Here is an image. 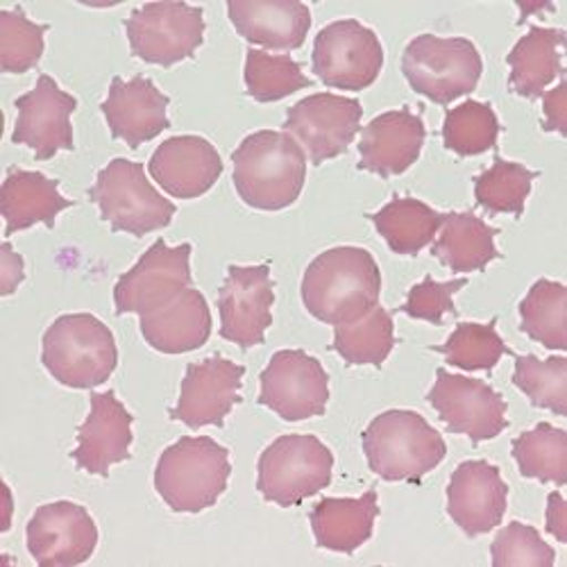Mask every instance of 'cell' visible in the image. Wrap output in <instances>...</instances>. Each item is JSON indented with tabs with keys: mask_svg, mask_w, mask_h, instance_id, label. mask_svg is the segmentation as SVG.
Instances as JSON below:
<instances>
[{
	"mask_svg": "<svg viewBox=\"0 0 567 567\" xmlns=\"http://www.w3.org/2000/svg\"><path fill=\"white\" fill-rule=\"evenodd\" d=\"M382 272L374 257L354 246L318 255L302 277L307 311L327 324H348L363 318L380 302Z\"/></svg>",
	"mask_w": 567,
	"mask_h": 567,
	"instance_id": "1",
	"label": "cell"
},
{
	"mask_svg": "<svg viewBox=\"0 0 567 567\" xmlns=\"http://www.w3.org/2000/svg\"><path fill=\"white\" fill-rule=\"evenodd\" d=\"M234 186L241 200L261 212L291 207L305 188L307 155L287 132L261 130L231 153Z\"/></svg>",
	"mask_w": 567,
	"mask_h": 567,
	"instance_id": "2",
	"label": "cell"
},
{
	"mask_svg": "<svg viewBox=\"0 0 567 567\" xmlns=\"http://www.w3.org/2000/svg\"><path fill=\"white\" fill-rule=\"evenodd\" d=\"M361 441L370 470L384 482H420L447 454L443 436L420 413L406 409L377 415Z\"/></svg>",
	"mask_w": 567,
	"mask_h": 567,
	"instance_id": "3",
	"label": "cell"
},
{
	"mask_svg": "<svg viewBox=\"0 0 567 567\" xmlns=\"http://www.w3.org/2000/svg\"><path fill=\"white\" fill-rule=\"evenodd\" d=\"M41 361L69 389H96L118 365L112 329L91 313L60 316L43 334Z\"/></svg>",
	"mask_w": 567,
	"mask_h": 567,
	"instance_id": "4",
	"label": "cell"
},
{
	"mask_svg": "<svg viewBox=\"0 0 567 567\" xmlns=\"http://www.w3.org/2000/svg\"><path fill=\"white\" fill-rule=\"evenodd\" d=\"M227 447L209 436H184L166 447L155 467V488L175 513H203L227 491Z\"/></svg>",
	"mask_w": 567,
	"mask_h": 567,
	"instance_id": "5",
	"label": "cell"
},
{
	"mask_svg": "<svg viewBox=\"0 0 567 567\" xmlns=\"http://www.w3.org/2000/svg\"><path fill=\"white\" fill-rule=\"evenodd\" d=\"M402 73L411 89L436 105H450L477 89L484 62L465 37H415L402 55Z\"/></svg>",
	"mask_w": 567,
	"mask_h": 567,
	"instance_id": "6",
	"label": "cell"
},
{
	"mask_svg": "<svg viewBox=\"0 0 567 567\" xmlns=\"http://www.w3.org/2000/svg\"><path fill=\"white\" fill-rule=\"evenodd\" d=\"M334 454L311 434H287L259 456L257 491L277 506H298L332 484Z\"/></svg>",
	"mask_w": 567,
	"mask_h": 567,
	"instance_id": "7",
	"label": "cell"
},
{
	"mask_svg": "<svg viewBox=\"0 0 567 567\" xmlns=\"http://www.w3.org/2000/svg\"><path fill=\"white\" fill-rule=\"evenodd\" d=\"M89 198L114 231L146 236L171 225L177 207L166 200L146 177L144 164L112 159L89 188Z\"/></svg>",
	"mask_w": 567,
	"mask_h": 567,
	"instance_id": "8",
	"label": "cell"
},
{
	"mask_svg": "<svg viewBox=\"0 0 567 567\" xmlns=\"http://www.w3.org/2000/svg\"><path fill=\"white\" fill-rule=\"evenodd\" d=\"M125 32L132 55L168 69L203 45L205 12L186 3H146L125 19Z\"/></svg>",
	"mask_w": 567,
	"mask_h": 567,
	"instance_id": "9",
	"label": "cell"
},
{
	"mask_svg": "<svg viewBox=\"0 0 567 567\" xmlns=\"http://www.w3.org/2000/svg\"><path fill=\"white\" fill-rule=\"evenodd\" d=\"M311 66L316 78L327 86L363 91L382 73V41L374 30L357 19L334 21L318 32Z\"/></svg>",
	"mask_w": 567,
	"mask_h": 567,
	"instance_id": "10",
	"label": "cell"
},
{
	"mask_svg": "<svg viewBox=\"0 0 567 567\" xmlns=\"http://www.w3.org/2000/svg\"><path fill=\"white\" fill-rule=\"evenodd\" d=\"M192 244L177 248L155 241L114 287L116 313H153L192 287Z\"/></svg>",
	"mask_w": 567,
	"mask_h": 567,
	"instance_id": "11",
	"label": "cell"
},
{
	"mask_svg": "<svg viewBox=\"0 0 567 567\" xmlns=\"http://www.w3.org/2000/svg\"><path fill=\"white\" fill-rule=\"evenodd\" d=\"M329 402V374L305 350H279L261 372L259 404L287 422L322 415Z\"/></svg>",
	"mask_w": 567,
	"mask_h": 567,
	"instance_id": "12",
	"label": "cell"
},
{
	"mask_svg": "<svg viewBox=\"0 0 567 567\" xmlns=\"http://www.w3.org/2000/svg\"><path fill=\"white\" fill-rule=\"evenodd\" d=\"M363 107L357 99L313 93L287 112L284 132L291 134L313 166L343 155L361 130Z\"/></svg>",
	"mask_w": 567,
	"mask_h": 567,
	"instance_id": "13",
	"label": "cell"
},
{
	"mask_svg": "<svg viewBox=\"0 0 567 567\" xmlns=\"http://www.w3.org/2000/svg\"><path fill=\"white\" fill-rule=\"evenodd\" d=\"M427 400L445 422L447 432L463 434L472 443L491 441L508 427L504 398L482 380L439 368Z\"/></svg>",
	"mask_w": 567,
	"mask_h": 567,
	"instance_id": "14",
	"label": "cell"
},
{
	"mask_svg": "<svg viewBox=\"0 0 567 567\" xmlns=\"http://www.w3.org/2000/svg\"><path fill=\"white\" fill-rule=\"evenodd\" d=\"M275 287L270 266H229L218 293L220 337L244 350L261 346L272 324Z\"/></svg>",
	"mask_w": 567,
	"mask_h": 567,
	"instance_id": "15",
	"label": "cell"
},
{
	"mask_svg": "<svg viewBox=\"0 0 567 567\" xmlns=\"http://www.w3.org/2000/svg\"><path fill=\"white\" fill-rule=\"evenodd\" d=\"M28 551L41 567H73L86 563L99 545L91 513L75 502L43 504L30 517Z\"/></svg>",
	"mask_w": 567,
	"mask_h": 567,
	"instance_id": "16",
	"label": "cell"
},
{
	"mask_svg": "<svg viewBox=\"0 0 567 567\" xmlns=\"http://www.w3.org/2000/svg\"><path fill=\"white\" fill-rule=\"evenodd\" d=\"M17 125L12 141L34 151L37 162L53 159L60 151H73L71 114L78 101L62 91L51 75H39L32 91L17 99Z\"/></svg>",
	"mask_w": 567,
	"mask_h": 567,
	"instance_id": "17",
	"label": "cell"
},
{
	"mask_svg": "<svg viewBox=\"0 0 567 567\" xmlns=\"http://www.w3.org/2000/svg\"><path fill=\"white\" fill-rule=\"evenodd\" d=\"M244 377V365L223 357L188 363L179 400L171 409V417L184 422L192 430L207 427V424L223 427L234 404L241 402Z\"/></svg>",
	"mask_w": 567,
	"mask_h": 567,
	"instance_id": "18",
	"label": "cell"
},
{
	"mask_svg": "<svg viewBox=\"0 0 567 567\" xmlns=\"http://www.w3.org/2000/svg\"><path fill=\"white\" fill-rule=\"evenodd\" d=\"M508 504V486L497 465L463 461L447 486V513L470 538L491 534L502 525Z\"/></svg>",
	"mask_w": 567,
	"mask_h": 567,
	"instance_id": "19",
	"label": "cell"
},
{
	"mask_svg": "<svg viewBox=\"0 0 567 567\" xmlns=\"http://www.w3.org/2000/svg\"><path fill=\"white\" fill-rule=\"evenodd\" d=\"M89 402L91 411L78 432V447L71 458L89 475L107 477L112 465L130 458L134 417L114 391L91 393Z\"/></svg>",
	"mask_w": 567,
	"mask_h": 567,
	"instance_id": "20",
	"label": "cell"
},
{
	"mask_svg": "<svg viewBox=\"0 0 567 567\" xmlns=\"http://www.w3.org/2000/svg\"><path fill=\"white\" fill-rule=\"evenodd\" d=\"M168 103L171 99L151 78L136 75L123 80L116 75L101 110L112 136L125 141L132 151H136L171 127Z\"/></svg>",
	"mask_w": 567,
	"mask_h": 567,
	"instance_id": "21",
	"label": "cell"
},
{
	"mask_svg": "<svg viewBox=\"0 0 567 567\" xmlns=\"http://www.w3.org/2000/svg\"><path fill=\"white\" fill-rule=\"evenodd\" d=\"M148 171L164 192L179 200L205 196L223 175V159L212 141L184 134L171 136L153 153Z\"/></svg>",
	"mask_w": 567,
	"mask_h": 567,
	"instance_id": "22",
	"label": "cell"
},
{
	"mask_svg": "<svg viewBox=\"0 0 567 567\" xmlns=\"http://www.w3.org/2000/svg\"><path fill=\"white\" fill-rule=\"evenodd\" d=\"M427 127L411 110H393L372 118L359 141V168L380 177L406 173L420 157Z\"/></svg>",
	"mask_w": 567,
	"mask_h": 567,
	"instance_id": "23",
	"label": "cell"
},
{
	"mask_svg": "<svg viewBox=\"0 0 567 567\" xmlns=\"http://www.w3.org/2000/svg\"><path fill=\"white\" fill-rule=\"evenodd\" d=\"M227 14L246 41L272 51L300 49L311 28V10L298 0H229Z\"/></svg>",
	"mask_w": 567,
	"mask_h": 567,
	"instance_id": "24",
	"label": "cell"
},
{
	"mask_svg": "<svg viewBox=\"0 0 567 567\" xmlns=\"http://www.w3.org/2000/svg\"><path fill=\"white\" fill-rule=\"evenodd\" d=\"M141 334L162 354H184L203 348L212 337V311L205 296L188 287L166 307L144 313Z\"/></svg>",
	"mask_w": 567,
	"mask_h": 567,
	"instance_id": "25",
	"label": "cell"
},
{
	"mask_svg": "<svg viewBox=\"0 0 567 567\" xmlns=\"http://www.w3.org/2000/svg\"><path fill=\"white\" fill-rule=\"evenodd\" d=\"M69 207H73V200L60 194V184L37 171L10 168L3 188H0L6 236L30 229L37 223L53 229L60 212Z\"/></svg>",
	"mask_w": 567,
	"mask_h": 567,
	"instance_id": "26",
	"label": "cell"
},
{
	"mask_svg": "<svg viewBox=\"0 0 567 567\" xmlns=\"http://www.w3.org/2000/svg\"><path fill=\"white\" fill-rule=\"evenodd\" d=\"M377 515H380L377 491H368L357 499H320L309 515V523L318 547L339 554H354L372 538Z\"/></svg>",
	"mask_w": 567,
	"mask_h": 567,
	"instance_id": "27",
	"label": "cell"
},
{
	"mask_svg": "<svg viewBox=\"0 0 567 567\" xmlns=\"http://www.w3.org/2000/svg\"><path fill=\"white\" fill-rule=\"evenodd\" d=\"M565 32L556 28L532 25L529 32L519 39L506 62L511 66L508 86L523 99H540L545 89L563 75Z\"/></svg>",
	"mask_w": 567,
	"mask_h": 567,
	"instance_id": "28",
	"label": "cell"
},
{
	"mask_svg": "<svg viewBox=\"0 0 567 567\" xmlns=\"http://www.w3.org/2000/svg\"><path fill=\"white\" fill-rule=\"evenodd\" d=\"M441 227L443 229L432 246V255L452 272L484 270L499 257L495 248V236L499 229L491 227L472 212L445 214Z\"/></svg>",
	"mask_w": 567,
	"mask_h": 567,
	"instance_id": "29",
	"label": "cell"
},
{
	"mask_svg": "<svg viewBox=\"0 0 567 567\" xmlns=\"http://www.w3.org/2000/svg\"><path fill=\"white\" fill-rule=\"evenodd\" d=\"M370 220L395 255L411 257L436 239L445 214H439L422 200L395 196L389 205L372 214Z\"/></svg>",
	"mask_w": 567,
	"mask_h": 567,
	"instance_id": "30",
	"label": "cell"
},
{
	"mask_svg": "<svg viewBox=\"0 0 567 567\" xmlns=\"http://www.w3.org/2000/svg\"><path fill=\"white\" fill-rule=\"evenodd\" d=\"M332 348L350 365L380 368L395 348L393 316L377 305L363 318L348 324H337Z\"/></svg>",
	"mask_w": 567,
	"mask_h": 567,
	"instance_id": "31",
	"label": "cell"
},
{
	"mask_svg": "<svg viewBox=\"0 0 567 567\" xmlns=\"http://www.w3.org/2000/svg\"><path fill=\"white\" fill-rule=\"evenodd\" d=\"M513 458L519 475L543 484H567V432L540 422L513 441Z\"/></svg>",
	"mask_w": 567,
	"mask_h": 567,
	"instance_id": "32",
	"label": "cell"
},
{
	"mask_svg": "<svg viewBox=\"0 0 567 567\" xmlns=\"http://www.w3.org/2000/svg\"><path fill=\"white\" fill-rule=\"evenodd\" d=\"M523 332L547 350H567V289L560 281L538 279L519 302Z\"/></svg>",
	"mask_w": 567,
	"mask_h": 567,
	"instance_id": "33",
	"label": "cell"
},
{
	"mask_svg": "<svg viewBox=\"0 0 567 567\" xmlns=\"http://www.w3.org/2000/svg\"><path fill=\"white\" fill-rule=\"evenodd\" d=\"M536 177L538 173L527 166L497 155L493 166L475 179V198L488 214L523 216Z\"/></svg>",
	"mask_w": 567,
	"mask_h": 567,
	"instance_id": "34",
	"label": "cell"
},
{
	"mask_svg": "<svg viewBox=\"0 0 567 567\" xmlns=\"http://www.w3.org/2000/svg\"><path fill=\"white\" fill-rule=\"evenodd\" d=\"M499 121L488 103L465 101L450 110L443 123L445 148L461 155L475 157L497 146Z\"/></svg>",
	"mask_w": 567,
	"mask_h": 567,
	"instance_id": "35",
	"label": "cell"
},
{
	"mask_svg": "<svg viewBox=\"0 0 567 567\" xmlns=\"http://www.w3.org/2000/svg\"><path fill=\"white\" fill-rule=\"evenodd\" d=\"M513 384L523 391L534 406L549 409L556 415L567 413V359L536 354H515Z\"/></svg>",
	"mask_w": 567,
	"mask_h": 567,
	"instance_id": "36",
	"label": "cell"
},
{
	"mask_svg": "<svg viewBox=\"0 0 567 567\" xmlns=\"http://www.w3.org/2000/svg\"><path fill=\"white\" fill-rule=\"evenodd\" d=\"M244 78L248 96L257 103H277L300 89L311 86V80L302 73V66L296 60L257 49H250L246 55Z\"/></svg>",
	"mask_w": 567,
	"mask_h": 567,
	"instance_id": "37",
	"label": "cell"
},
{
	"mask_svg": "<svg viewBox=\"0 0 567 567\" xmlns=\"http://www.w3.org/2000/svg\"><path fill=\"white\" fill-rule=\"evenodd\" d=\"M495 327L497 318H493L488 324L461 322L450 334V339L434 350L441 352L454 368L467 372L493 370L504 354H513Z\"/></svg>",
	"mask_w": 567,
	"mask_h": 567,
	"instance_id": "38",
	"label": "cell"
},
{
	"mask_svg": "<svg viewBox=\"0 0 567 567\" xmlns=\"http://www.w3.org/2000/svg\"><path fill=\"white\" fill-rule=\"evenodd\" d=\"M51 25L34 23L19 10L0 12V69L3 73H25L43 55V34Z\"/></svg>",
	"mask_w": 567,
	"mask_h": 567,
	"instance_id": "39",
	"label": "cell"
},
{
	"mask_svg": "<svg viewBox=\"0 0 567 567\" xmlns=\"http://www.w3.org/2000/svg\"><path fill=\"white\" fill-rule=\"evenodd\" d=\"M491 560L495 567H551L556 551L543 540L538 529L523 523H511L495 536L491 545Z\"/></svg>",
	"mask_w": 567,
	"mask_h": 567,
	"instance_id": "40",
	"label": "cell"
},
{
	"mask_svg": "<svg viewBox=\"0 0 567 567\" xmlns=\"http://www.w3.org/2000/svg\"><path fill=\"white\" fill-rule=\"evenodd\" d=\"M465 284H467L465 277H458L452 281H436L432 277H424L409 291V298H406L402 311L415 320L443 324L445 313H456L454 293L461 291Z\"/></svg>",
	"mask_w": 567,
	"mask_h": 567,
	"instance_id": "41",
	"label": "cell"
},
{
	"mask_svg": "<svg viewBox=\"0 0 567 567\" xmlns=\"http://www.w3.org/2000/svg\"><path fill=\"white\" fill-rule=\"evenodd\" d=\"M23 279V257L14 252L10 241H6L0 248V296H12Z\"/></svg>",
	"mask_w": 567,
	"mask_h": 567,
	"instance_id": "42",
	"label": "cell"
},
{
	"mask_svg": "<svg viewBox=\"0 0 567 567\" xmlns=\"http://www.w3.org/2000/svg\"><path fill=\"white\" fill-rule=\"evenodd\" d=\"M565 80H560V84L549 91V93H543V110H545V123L543 127L549 132H558V134H567V114H565Z\"/></svg>",
	"mask_w": 567,
	"mask_h": 567,
	"instance_id": "43",
	"label": "cell"
},
{
	"mask_svg": "<svg viewBox=\"0 0 567 567\" xmlns=\"http://www.w3.org/2000/svg\"><path fill=\"white\" fill-rule=\"evenodd\" d=\"M547 532L558 543H567V504L558 491L547 497Z\"/></svg>",
	"mask_w": 567,
	"mask_h": 567,
	"instance_id": "44",
	"label": "cell"
}]
</instances>
